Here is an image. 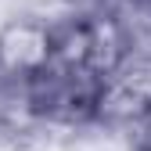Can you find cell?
Returning a JSON list of instances; mask_svg holds the SVG:
<instances>
[{"mask_svg": "<svg viewBox=\"0 0 151 151\" xmlns=\"http://www.w3.org/2000/svg\"><path fill=\"white\" fill-rule=\"evenodd\" d=\"M86 25H90V68L111 79L126 61H129V40H126V29L108 7L86 14Z\"/></svg>", "mask_w": 151, "mask_h": 151, "instance_id": "2", "label": "cell"}, {"mask_svg": "<svg viewBox=\"0 0 151 151\" xmlns=\"http://www.w3.org/2000/svg\"><path fill=\"white\" fill-rule=\"evenodd\" d=\"M54 61V32L32 14H11L0 25V72L29 79Z\"/></svg>", "mask_w": 151, "mask_h": 151, "instance_id": "1", "label": "cell"}]
</instances>
